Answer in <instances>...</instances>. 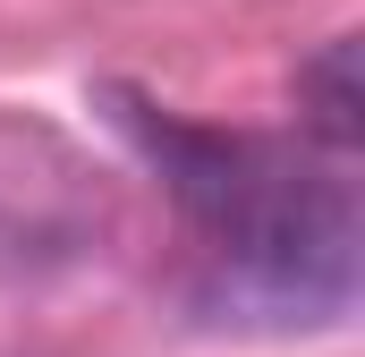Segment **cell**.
Wrapping results in <instances>:
<instances>
[{
  "label": "cell",
  "instance_id": "6da1fadb",
  "mask_svg": "<svg viewBox=\"0 0 365 357\" xmlns=\"http://www.w3.org/2000/svg\"><path fill=\"white\" fill-rule=\"evenodd\" d=\"M128 136L179 196L195 238L212 247L221 289L238 306H264L272 323H323L357 289V196L340 162H297L264 136H212L179 128L153 102L119 94Z\"/></svg>",
  "mask_w": 365,
  "mask_h": 357
},
{
  "label": "cell",
  "instance_id": "7a4b0ae2",
  "mask_svg": "<svg viewBox=\"0 0 365 357\" xmlns=\"http://www.w3.org/2000/svg\"><path fill=\"white\" fill-rule=\"evenodd\" d=\"M297 128L323 145V162H349L365 136V86H357V34H331L297 69Z\"/></svg>",
  "mask_w": 365,
  "mask_h": 357
}]
</instances>
